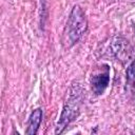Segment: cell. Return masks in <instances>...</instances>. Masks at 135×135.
<instances>
[{
  "mask_svg": "<svg viewBox=\"0 0 135 135\" xmlns=\"http://www.w3.org/2000/svg\"><path fill=\"white\" fill-rule=\"evenodd\" d=\"M126 78H127V85L128 89L135 93V60L129 65L126 72Z\"/></svg>",
  "mask_w": 135,
  "mask_h": 135,
  "instance_id": "5",
  "label": "cell"
},
{
  "mask_svg": "<svg viewBox=\"0 0 135 135\" xmlns=\"http://www.w3.org/2000/svg\"><path fill=\"white\" fill-rule=\"evenodd\" d=\"M41 119H42V110L38 108L33 111V113L31 114V116L28 118L27 129L25 131V134H27V135L36 134L38 132V128L40 126Z\"/></svg>",
  "mask_w": 135,
  "mask_h": 135,
  "instance_id": "4",
  "label": "cell"
},
{
  "mask_svg": "<svg viewBox=\"0 0 135 135\" xmlns=\"http://www.w3.org/2000/svg\"><path fill=\"white\" fill-rule=\"evenodd\" d=\"M82 99V91L80 85L74 84L71 88V93L70 96L64 104L62 114L60 116V119L58 121V124L56 127V134H60L63 132V130L66 128V126L76 119V117L79 114V109H80V103Z\"/></svg>",
  "mask_w": 135,
  "mask_h": 135,
  "instance_id": "1",
  "label": "cell"
},
{
  "mask_svg": "<svg viewBox=\"0 0 135 135\" xmlns=\"http://www.w3.org/2000/svg\"><path fill=\"white\" fill-rule=\"evenodd\" d=\"M110 82V70L108 65H103V70L94 74L91 78V84L94 93L100 95L108 88Z\"/></svg>",
  "mask_w": 135,
  "mask_h": 135,
  "instance_id": "3",
  "label": "cell"
},
{
  "mask_svg": "<svg viewBox=\"0 0 135 135\" xmlns=\"http://www.w3.org/2000/svg\"><path fill=\"white\" fill-rule=\"evenodd\" d=\"M85 30H86V19L84 13L78 5H75L66 22V27L64 32V35L66 36L65 41L69 42V45H73L75 42H77L80 39V37L85 32Z\"/></svg>",
  "mask_w": 135,
  "mask_h": 135,
  "instance_id": "2",
  "label": "cell"
}]
</instances>
